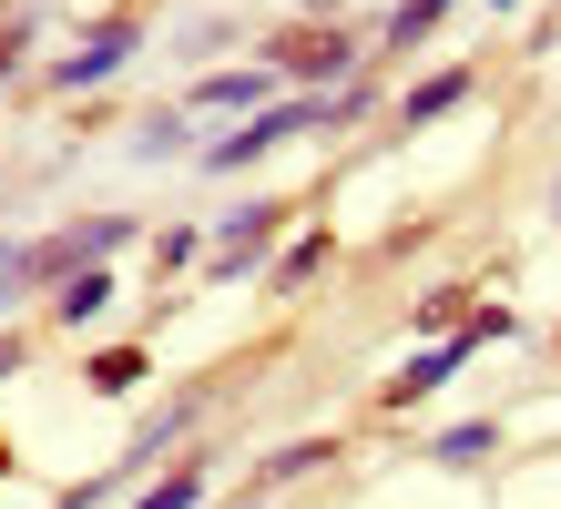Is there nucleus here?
Returning a JSON list of instances; mask_svg holds the SVG:
<instances>
[{"label":"nucleus","mask_w":561,"mask_h":509,"mask_svg":"<svg viewBox=\"0 0 561 509\" xmlns=\"http://www.w3.org/2000/svg\"><path fill=\"white\" fill-rule=\"evenodd\" d=\"M337 102H347V92H337ZM337 102H327V113H337ZM327 113H317V102H276L266 123H245V132H225V143H205V163H215V174H236V163H255V153H276L286 132H307V123H327Z\"/></svg>","instance_id":"obj_1"},{"label":"nucleus","mask_w":561,"mask_h":509,"mask_svg":"<svg viewBox=\"0 0 561 509\" xmlns=\"http://www.w3.org/2000/svg\"><path fill=\"white\" fill-rule=\"evenodd\" d=\"M123 51H134V31H92V42L72 51V61H61V92H92V82H103V72H123Z\"/></svg>","instance_id":"obj_2"},{"label":"nucleus","mask_w":561,"mask_h":509,"mask_svg":"<svg viewBox=\"0 0 561 509\" xmlns=\"http://www.w3.org/2000/svg\"><path fill=\"white\" fill-rule=\"evenodd\" d=\"M266 234H276V204H245V215L215 234V265H225V276H245V265L266 255Z\"/></svg>","instance_id":"obj_3"},{"label":"nucleus","mask_w":561,"mask_h":509,"mask_svg":"<svg viewBox=\"0 0 561 509\" xmlns=\"http://www.w3.org/2000/svg\"><path fill=\"white\" fill-rule=\"evenodd\" d=\"M103 305H113V276H103V265H82V276L61 286V326H92Z\"/></svg>","instance_id":"obj_4"},{"label":"nucleus","mask_w":561,"mask_h":509,"mask_svg":"<svg viewBox=\"0 0 561 509\" xmlns=\"http://www.w3.org/2000/svg\"><path fill=\"white\" fill-rule=\"evenodd\" d=\"M194 102H205V113H236V102H266V72H215V82H194Z\"/></svg>","instance_id":"obj_5"},{"label":"nucleus","mask_w":561,"mask_h":509,"mask_svg":"<svg viewBox=\"0 0 561 509\" xmlns=\"http://www.w3.org/2000/svg\"><path fill=\"white\" fill-rule=\"evenodd\" d=\"M459 92H470V72H439V82H419V92H409V123H428V113H449Z\"/></svg>","instance_id":"obj_6"},{"label":"nucleus","mask_w":561,"mask_h":509,"mask_svg":"<svg viewBox=\"0 0 561 509\" xmlns=\"http://www.w3.org/2000/svg\"><path fill=\"white\" fill-rule=\"evenodd\" d=\"M449 367H459V347H439V357H419V367H409V378H399V387H388V397H428V387H439V378H449Z\"/></svg>","instance_id":"obj_7"},{"label":"nucleus","mask_w":561,"mask_h":509,"mask_svg":"<svg viewBox=\"0 0 561 509\" xmlns=\"http://www.w3.org/2000/svg\"><path fill=\"white\" fill-rule=\"evenodd\" d=\"M194 489H205V479H194V468H174V479H163V489H144L134 509H194Z\"/></svg>","instance_id":"obj_8"},{"label":"nucleus","mask_w":561,"mask_h":509,"mask_svg":"<svg viewBox=\"0 0 561 509\" xmlns=\"http://www.w3.org/2000/svg\"><path fill=\"white\" fill-rule=\"evenodd\" d=\"M439 11H449V0H409V11H399V21H388V42H419V31H428V21H439Z\"/></svg>","instance_id":"obj_9"},{"label":"nucleus","mask_w":561,"mask_h":509,"mask_svg":"<svg viewBox=\"0 0 561 509\" xmlns=\"http://www.w3.org/2000/svg\"><path fill=\"white\" fill-rule=\"evenodd\" d=\"M11 276H21V255H11V245H0V305H11Z\"/></svg>","instance_id":"obj_10"},{"label":"nucleus","mask_w":561,"mask_h":509,"mask_svg":"<svg viewBox=\"0 0 561 509\" xmlns=\"http://www.w3.org/2000/svg\"><path fill=\"white\" fill-rule=\"evenodd\" d=\"M11 51H21V31H0V72H11Z\"/></svg>","instance_id":"obj_11"},{"label":"nucleus","mask_w":561,"mask_h":509,"mask_svg":"<svg viewBox=\"0 0 561 509\" xmlns=\"http://www.w3.org/2000/svg\"><path fill=\"white\" fill-rule=\"evenodd\" d=\"M11 367H21V347H11V336H0V378H11Z\"/></svg>","instance_id":"obj_12"},{"label":"nucleus","mask_w":561,"mask_h":509,"mask_svg":"<svg viewBox=\"0 0 561 509\" xmlns=\"http://www.w3.org/2000/svg\"><path fill=\"white\" fill-rule=\"evenodd\" d=\"M0 468H11V449H0Z\"/></svg>","instance_id":"obj_13"}]
</instances>
